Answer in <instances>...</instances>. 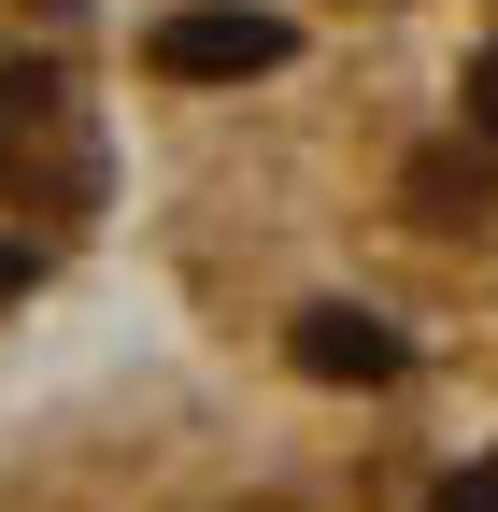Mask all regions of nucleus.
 <instances>
[{
	"label": "nucleus",
	"instance_id": "f03ea898",
	"mask_svg": "<svg viewBox=\"0 0 498 512\" xmlns=\"http://www.w3.org/2000/svg\"><path fill=\"white\" fill-rule=\"evenodd\" d=\"M299 370H314V384H385V370H399V342L370 328V313H342V299H328V313H299Z\"/></svg>",
	"mask_w": 498,
	"mask_h": 512
},
{
	"label": "nucleus",
	"instance_id": "f257e3e1",
	"mask_svg": "<svg viewBox=\"0 0 498 512\" xmlns=\"http://www.w3.org/2000/svg\"><path fill=\"white\" fill-rule=\"evenodd\" d=\"M271 57H285V15H242V0H200V15L157 29L171 86H242V72H271Z\"/></svg>",
	"mask_w": 498,
	"mask_h": 512
},
{
	"label": "nucleus",
	"instance_id": "20e7f679",
	"mask_svg": "<svg viewBox=\"0 0 498 512\" xmlns=\"http://www.w3.org/2000/svg\"><path fill=\"white\" fill-rule=\"evenodd\" d=\"M442 512H498V470H470V484H442Z\"/></svg>",
	"mask_w": 498,
	"mask_h": 512
},
{
	"label": "nucleus",
	"instance_id": "7ed1b4c3",
	"mask_svg": "<svg viewBox=\"0 0 498 512\" xmlns=\"http://www.w3.org/2000/svg\"><path fill=\"white\" fill-rule=\"evenodd\" d=\"M470 128H484V143H498V57H484V72H470Z\"/></svg>",
	"mask_w": 498,
	"mask_h": 512
}]
</instances>
